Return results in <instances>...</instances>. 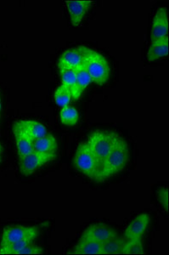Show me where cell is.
<instances>
[{"mask_svg": "<svg viewBox=\"0 0 169 255\" xmlns=\"http://www.w3.org/2000/svg\"><path fill=\"white\" fill-rule=\"evenodd\" d=\"M129 160L130 151L128 145L124 139L120 137L103 162L95 180L98 182H102L119 174L128 165Z\"/></svg>", "mask_w": 169, "mask_h": 255, "instance_id": "1", "label": "cell"}, {"mask_svg": "<svg viewBox=\"0 0 169 255\" xmlns=\"http://www.w3.org/2000/svg\"><path fill=\"white\" fill-rule=\"evenodd\" d=\"M83 53V66L90 76L92 83L97 85H103L110 79L111 67L107 59L94 49L86 46H79Z\"/></svg>", "mask_w": 169, "mask_h": 255, "instance_id": "2", "label": "cell"}, {"mask_svg": "<svg viewBox=\"0 0 169 255\" xmlns=\"http://www.w3.org/2000/svg\"><path fill=\"white\" fill-rule=\"evenodd\" d=\"M119 138L117 133L105 130L95 131L88 137L86 143L93 157H95L99 169Z\"/></svg>", "mask_w": 169, "mask_h": 255, "instance_id": "3", "label": "cell"}, {"mask_svg": "<svg viewBox=\"0 0 169 255\" xmlns=\"http://www.w3.org/2000/svg\"><path fill=\"white\" fill-rule=\"evenodd\" d=\"M74 164L77 169L86 176L96 180L99 174V167L95 157H93L87 143H80L77 148L76 154L74 157Z\"/></svg>", "mask_w": 169, "mask_h": 255, "instance_id": "4", "label": "cell"}, {"mask_svg": "<svg viewBox=\"0 0 169 255\" xmlns=\"http://www.w3.org/2000/svg\"><path fill=\"white\" fill-rule=\"evenodd\" d=\"M56 154H45L33 151L19 159L20 172L23 176H30L47 163L56 159Z\"/></svg>", "mask_w": 169, "mask_h": 255, "instance_id": "5", "label": "cell"}, {"mask_svg": "<svg viewBox=\"0 0 169 255\" xmlns=\"http://www.w3.org/2000/svg\"><path fill=\"white\" fill-rule=\"evenodd\" d=\"M39 235V229L37 226H8L3 230L0 247L14 244L25 238H37Z\"/></svg>", "mask_w": 169, "mask_h": 255, "instance_id": "6", "label": "cell"}, {"mask_svg": "<svg viewBox=\"0 0 169 255\" xmlns=\"http://www.w3.org/2000/svg\"><path fill=\"white\" fill-rule=\"evenodd\" d=\"M169 38V13L162 7L157 10L152 20L151 42Z\"/></svg>", "mask_w": 169, "mask_h": 255, "instance_id": "7", "label": "cell"}, {"mask_svg": "<svg viewBox=\"0 0 169 255\" xmlns=\"http://www.w3.org/2000/svg\"><path fill=\"white\" fill-rule=\"evenodd\" d=\"M66 5L70 16L71 23L73 26H78L82 22L91 6L93 5V1L69 0L66 1Z\"/></svg>", "mask_w": 169, "mask_h": 255, "instance_id": "8", "label": "cell"}, {"mask_svg": "<svg viewBox=\"0 0 169 255\" xmlns=\"http://www.w3.org/2000/svg\"><path fill=\"white\" fill-rule=\"evenodd\" d=\"M116 235H117V232L111 226H107L106 224L96 223L88 226L83 232L82 237L103 244L105 241Z\"/></svg>", "mask_w": 169, "mask_h": 255, "instance_id": "9", "label": "cell"}, {"mask_svg": "<svg viewBox=\"0 0 169 255\" xmlns=\"http://www.w3.org/2000/svg\"><path fill=\"white\" fill-rule=\"evenodd\" d=\"M151 222V217L148 214H140L128 225L125 232L124 237L127 240L132 239H140L143 238L145 232L148 228Z\"/></svg>", "mask_w": 169, "mask_h": 255, "instance_id": "10", "label": "cell"}, {"mask_svg": "<svg viewBox=\"0 0 169 255\" xmlns=\"http://www.w3.org/2000/svg\"><path fill=\"white\" fill-rule=\"evenodd\" d=\"M13 129L26 133L32 140L39 139L48 133L47 128L41 123L36 120H20L13 125Z\"/></svg>", "mask_w": 169, "mask_h": 255, "instance_id": "11", "label": "cell"}, {"mask_svg": "<svg viewBox=\"0 0 169 255\" xmlns=\"http://www.w3.org/2000/svg\"><path fill=\"white\" fill-rule=\"evenodd\" d=\"M84 56L79 49H67L62 53L58 61V68L61 69L77 70L83 65Z\"/></svg>", "mask_w": 169, "mask_h": 255, "instance_id": "12", "label": "cell"}, {"mask_svg": "<svg viewBox=\"0 0 169 255\" xmlns=\"http://www.w3.org/2000/svg\"><path fill=\"white\" fill-rule=\"evenodd\" d=\"M69 254L73 255H102L101 244L81 237L76 246Z\"/></svg>", "mask_w": 169, "mask_h": 255, "instance_id": "13", "label": "cell"}, {"mask_svg": "<svg viewBox=\"0 0 169 255\" xmlns=\"http://www.w3.org/2000/svg\"><path fill=\"white\" fill-rule=\"evenodd\" d=\"M169 52V38L151 42L147 51V60L149 61H155L159 59L164 58L168 56Z\"/></svg>", "mask_w": 169, "mask_h": 255, "instance_id": "14", "label": "cell"}, {"mask_svg": "<svg viewBox=\"0 0 169 255\" xmlns=\"http://www.w3.org/2000/svg\"><path fill=\"white\" fill-rule=\"evenodd\" d=\"M58 150V143L56 137L50 133L33 140V151L45 154H56Z\"/></svg>", "mask_w": 169, "mask_h": 255, "instance_id": "15", "label": "cell"}, {"mask_svg": "<svg viewBox=\"0 0 169 255\" xmlns=\"http://www.w3.org/2000/svg\"><path fill=\"white\" fill-rule=\"evenodd\" d=\"M77 72V81L75 84V87L72 91L73 99L74 101H78L81 98L83 93L84 90L88 87V85L92 83L90 76L88 75L87 71L85 69L84 66L79 67L76 70Z\"/></svg>", "mask_w": 169, "mask_h": 255, "instance_id": "16", "label": "cell"}, {"mask_svg": "<svg viewBox=\"0 0 169 255\" xmlns=\"http://www.w3.org/2000/svg\"><path fill=\"white\" fill-rule=\"evenodd\" d=\"M13 132L17 147L18 157L21 159L33 151V140L21 131L13 129Z\"/></svg>", "mask_w": 169, "mask_h": 255, "instance_id": "17", "label": "cell"}, {"mask_svg": "<svg viewBox=\"0 0 169 255\" xmlns=\"http://www.w3.org/2000/svg\"><path fill=\"white\" fill-rule=\"evenodd\" d=\"M125 238L114 236L113 238L101 244L102 255H122L123 246L125 244Z\"/></svg>", "mask_w": 169, "mask_h": 255, "instance_id": "18", "label": "cell"}, {"mask_svg": "<svg viewBox=\"0 0 169 255\" xmlns=\"http://www.w3.org/2000/svg\"><path fill=\"white\" fill-rule=\"evenodd\" d=\"M37 238H27L18 241L14 244H9L7 246L0 247V255H18L25 247L32 244Z\"/></svg>", "mask_w": 169, "mask_h": 255, "instance_id": "19", "label": "cell"}, {"mask_svg": "<svg viewBox=\"0 0 169 255\" xmlns=\"http://www.w3.org/2000/svg\"><path fill=\"white\" fill-rule=\"evenodd\" d=\"M79 112L76 108L73 107H65L60 112V120L61 123L67 126H74L79 121Z\"/></svg>", "mask_w": 169, "mask_h": 255, "instance_id": "20", "label": "cell"}, {"mask_svg": "<svg viewBox=\"0 0 169 255\" xmlns=\"http://www.w3.org/2000/svg\"><path fill=\"white\" fill-rule=\"evenodd\" d=\"M54 99H55V102L58 105L59 107L61 108L68 107L70 106L71 102L73 100L72 91L64 87L63 85H61L54 94Z\"/></svg>", "mask_w": 169, "mask_h": 255, "instance_id": "21", "label": "cell"}, {"mask_svg": "<svg viewBox=\"0 0 169 255\" xmlns=\"http://www.w3.org/2000/svg\"><path fill=\"white\" fill-rule=\"evenodd\" d=\"M145 254L142 238L126 241L122 255H143Z\"/></svg>", "mask_w": 169, "mask_h": 255, "instance_id": "22", "label": "cell"}, {"mask_svg": "<svg viewBox=\"0 0 169 255\" xmlns=\"http://www.w3.org/2000/svg\"><path fill=\"white\" fill-rule=\"evenodd\" d=\"M59 71L62 79V85L73 91L77 81L76 70L61 69Z\"/></svg>", "mask_w": 169, "mask_h": 255, "instance_id": "23", "label": "cell"}, {"mask_svg": "<svg viewBox=\"0 0 169 255\" xmlns=\"http://www.w3.org/2000/svg\"><path fill=\"white\" fill-rule=\"evenodd\" d=\"M158 198L161 205L164 207L165 211H169V189L167 187H161L158 191Z\"/></svg>", "mask_w": 169, "mask_h": 255, "instance_id": "24", "label": "cell"}, {"mask_svg": "<svg viewBox=\"0 0 169 255\" xmlns=\"http://www.w3.org/2000/svg\"><path fill=\"white\" fill-rule=\"evenodd\" d=\"M43 254H44V250L42 249L41 247L38 246L32 243V244L25 247L18 255H43Z\"/></svg>", "mask_w": 169, "mask_h": 255, "instance_id": "25", "label": "cell"}, {"mask_svg": "<svg viewBox=\"0 0 169 255\" xmlns=\"http://www.w3.org/2000/svg\"><path fill=\"white\" fill-rule=\"evenodd\" d=\"M1 109H2V105H1V99H0V114H1Z\"/></svg>", "mask_w": 169, "mask_h": 255, "instance_id": "26", "label": "cell"}, {"mask_svg": "<svg viewBox=\"0 0 169 255\" xmlns=\"http://www.w3.org/2000/svg\"><path fill=\"white\" fill-rule=\"evenodd\" d=\"M2 150H3L2 149V145H0V154H2Z\"/></svg>", "mask_w": 169, "mask_h": 255, "instance_id": "27", "label": "cell"}, {"mask_svg": "<svg viewBox=\"0 0 169 255\" xmlns=\"http://www.w3.org/2000/svg\"><path fill=\"white\" fill-rule=\"evenodd\" d=\"M0 159H1V154H0Z\"/></svg>", "mask_w": 169, "mask_h": 255, "instance_id": "28", "label": "cell"}]
</instances>
